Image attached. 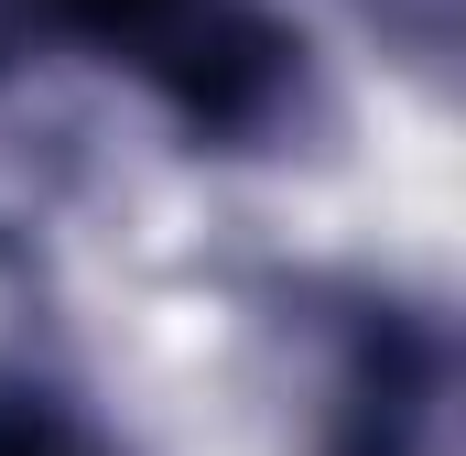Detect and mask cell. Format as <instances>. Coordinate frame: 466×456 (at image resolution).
<instances>
[{
    "mask_svg": "<svg viewBox=\"0 0 466 456\" xmlns=\"http://www.w3.org/2000/svg\"><path fill=\"white\" fill-rule=\"evenodd\" d=\"M44 22H66V33H87V44H130L141 66H163L174 88H185V109L196 119H249L271 98V77H282V44L271 33H249V22H218L207 0H33Z\"/></svg>",
    "mask_w": 466,
    "mask_h": 456,
    "instance_id": "1",
    "label": "cell"
},
{
    "mask_svg": "<svg viewBox=\"0 0 466 456\" xmlns=\"http://www.w3.org/2000/svg\"><path fill=\"white\" fill-rule=\"evenodd\" d=\"M0 456H98V435L55 402V391H0Z\"/></svg>",
    "mask_w": 466,
    "mask_h": 456,
    "instance_id": "2",
    "label": "cell"
}]
</instances>
